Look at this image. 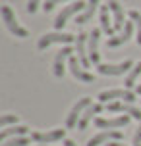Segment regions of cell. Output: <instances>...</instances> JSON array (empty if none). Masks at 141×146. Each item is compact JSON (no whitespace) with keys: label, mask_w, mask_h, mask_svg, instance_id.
Wrapping results in <instances>:
<instances>
[{"label":"cell","mask_w":141,"mask_h":146,"mask_svg":"<svg viewBox=\"0 0 141 146\" xmlns=\"http://www.w3.org/2000/svg\"><path fill=\"white\" fill-rule=\"evenodd\" d=\"M135 92L132 90H128V88H108V90H103L101 94H99V102L103 104H108V102H114V100H122V102L126 104H135Z\"/></svg>","instance_id":"6da1fadb"},{"label":"cell","mask_w":141,"mask_h":146,"mask_svg":"<svg viewBox=\"0 0 141 146\" xmlns=\"http://www.w3.org/2000/svg\"><path fill=\"white\" fill-rule=\"evenodd\" d=\"M85 8H87V2H83V0L72 2L70 6L62 8V12H60V14L56 15V19H54V29H56V31H62V29H64V25L68 23V19H70V17H74L75 14L79 15Z\"/></svg>","instance_id":"7a4b0ae2"},{"label":"cell","mask_w":141,"mask_h":146,"mask_svg":"<svg viewBox=\"0 0 141 146\" xmlns=\"http://www.w3.org/2000/svg\"><path fill=\"white\" fill-rule=\"evenodd\" d=\"M2 19H4L6 29L10 31L14 36H17V38H25V36H29L27 29L19 25L17 17H15V14H14V10H12L10 6H2Z\"/></svg>","instance_id":"3957f363"},{"label":"cell","mask_w":141,"mask_h":146,"mask_svg":"<svg viewBox=\"0 0 141 146\" xmlns=\"http://www.w3.org/2000/svg\"><path fill=\"white\" fill-rule=\"evenodd\" d=\"M91 104H93V100H91L89 96H83V98H79V100L72 106V110H70V113H68V117H66V129H74V127H77L79 117L83 115V111L89 108Z\"/></svg>","instance_id":"277c9868"},{"label":"cell","mask_w":141,"mask_h":146,"mask_svg":"<svg viewBox=\"0 0 141 146\" xmlns=\"http://www.w3.org/2000/svg\"><path fill=\"white\" fill-rule=\"evenodd\" d=\"M75 40L74 35H70V33H60V31H54V33H45V35L39 38L37 42V48L39 50H46L50 44H56V42H64L68 46V44H72Z\"/></svg>","instance_id":"5b68a950"},{"label":"cell","mask_w":141,"mask_h":146,"mask_svg":"<svg viewBox=\"0 0 141 146\" xmlns=\"http://www.w3.org/2000/svg\"><path fill=\"white\" fill-rule=\"evenodd\" d=\"M66 139V127L64 129H50V131H33L31 133V140L37 144H50V142H58V140Z\"/></svg>","instance_id":"8992f818"},{"label":"cell","mask_w":141,"mask_h":146,"mask_svg":"<svg viewBox=\"0 0 141 146\" xmlns=\"http://www.w3.org/2000/svg\"><path fill=\"white\" fill-rule=\"evenodd\" d=\"M130 119L132 115H118V117H95V127L97 129H104V131H110V129H122V127H126L130 123Z\"/></svg>","instance_id":"52a82bcc"},{"label":"cell","mask_w":141,"mask_h":146,"mask_svg":"<svg viewBox=\"0 0 141 146\" xmlns=\"http://www.w3.org/2000/svg\"><path fill=\"white\" fill-rule=\"evenodd\" d=\"M135 64L132 60H124V62H120V64H99L97 66V71L101 73V75H124V73H130V69L134 67Z\"/></svg>","instance_id":"ba28073f"},{"label":"cell","mask_w":141,"mask_h":146,"mask_svg":"<svg viewBox=\"0 0 141 146\" xmlns=\"http://www.w3.org/2000/svg\"><path fill=\"white\" fill-rule=\"evenodd\" d=\"M68 67H70V73L74 75V79H77L79 83H93L95 81V75L89 73L81 66V62H79L77 56H72V58L68 60Z\"/></svg>","instance_id":"9c48e42d"},{"label":"cell","mask_w":141,"mask_h":146,"mask_svg":"<svg viewBox=\"0 0 141 146\" xmlns=\"http://www.w3.org/2000/svg\"><path fill=\"white\" fill-rule=\"evenodd\" d=\"M74 48L68 44V46H64L62 50H58V54H56V58H54V64H52V71H54V77H58V79H62L64 77V73H66V60H70L72 56H74Z\"/></svg>","instance_id":"30bf717a"},{"label":"cell","mask_w":141,"mask_h":146,"mask_svg":"<svg viewBox=\"0 0 141 146\" xmlns=\"http://www.w3.org/2000/svg\"><path fill=\"white\" fill-rule=\"evenodd\" d=\"M134 31H135V23L134 21H126L124 25V29L116 33L114 36H110L108 40H106V46L108 48H116V46H122V44H126L132 36H134Z\"/></svg>","instance_id":"8fae6325"},{"label":"cell","mask_w":141,"mask_h":146,"mask_svg":"<svg viewBox=\"0 0 141 146\" xmlns=\"http://www.w3.org/2000/svg\"><path fill=\"white\" fill-rule=\"evenodd\" d=\"M122 131H118V129H110V131H101L97 133V135H93L89 140H87V144L85 146H101V144H108V142H112V140H122Z\"/></svg>","instance_id":"7c38bea8"},{"label":"cell","mask_w":141,"mask_h":146,"mask_svg":"<svg viewBox=\"0 0 141 146\" xmlns=\"http://www.w3.org/2000/svg\"><path fill=\"white\" fill-rule=\"evenodd\" d=\"M87 40H89V33H79L75 36V52H77V58L85 69L93 66L89 60V52H87Z\"/></svg>","instance_id":"4fadbf2b"},{"label":"cell","mask_w":141,"mask_h":146,"mask_svg":"<svg viewBox=\"0 0 141 146\" xmlns=\"http://www.w3.org/2000/svg\"><path fill=\"white\" fill-rule=\"evenodd\" d=\"M106 111H122V113H128V115H132L134 119L141 121V110L134 104H126V102H118V100H114V102H108L106 104Z\"/></svg>","instance_id":"5bb4252c"},{"label":"cell","mask_w":141,"mask_h":146,"mask_svg":"<svg viewBox=\"0 0 141 146\" xmlns=\"http://www.w3.org/2000/svg\"><path fill=\"white\" fill-rule=\"evenodd\" d=\"M99 40H101V29H93L89 31V40H87V52H89V60L91 64L99 66L101 56H99Z\"/></svg>","instance_id":"9a60e30c"},{"label":"cell","mask_w":141,"mask_h":146,"mask_svg":"<svg viewBox=\"0 0 141 146\" xmlns=\"http://www.w3.org/2000/svg\"><path fill=\"white\" fill-rule=\"evenodd\" d=\"M108 10H110L112 14V23H114V29L116 31H122L124 29V25H126V21H124V8H122V4H120L118 0H108Z\"/></svg>","instance_id":"2e32d148"},{"label":"cell","mask_w":141,"mask_h":146,"mask_svg":"<svg viewBox=\"0 0 141 146\" xmlns=\"http://www.w3.org/2000/svg\"><path fill=\"white\" fill-rule=\"evenodd\" d=\"M103 108H104L103 102H93L89 108L83 111V115L79 117L77 129H79V131H85V129H87V125H89V121L93 119V117H97V113H101V111H103Z\"/></svg>","instance_id":"e0dca14e"},{"label":"cell","mask_w":141,"mask_h":146,"mask_svg":"<svg viewBox=\"0 0 141 146\" xmlns=\"http://www.w3.org/2000/svg\"><path fill=\"white\" fill-rule=\"evenodd\" d=\"M27 133H29V127H25V125H12V127L0 131V142H6L8 139H15V137H27Z\"/></svg>","instance_id":"ac0fdd59"},{"label":"cell","mask_w":141,"mask_h":146,"mask_svg":"<svg viewBox=\"0 0 141 146\" xmlns=\"http://www.w3.org/2000/svg\"><path fill=\"white\" fill-rule=\"evenodd\" d=\"M108 14H110L108 6H101V31L106 36H114L116 29H114V23H110V15Z\"/></svg>","instance_id":"d6986e66"},{"label":"cell","mask_w":141,"mask_h":146,"mask_svg":"<svg viewBox=\"0 0 141 146\" xmlns=\"http://www.w3.org/2000/svg\"><path fill=\"white\" fill-rule=\"evenodd\" d=\"M101 4V0H87V8L83 10L81 14L77 15V19H75V23H79V25H83V23H87L95 15V12H97V8H101L99 6Z\"/></svg>","instance_id":"ffe728a7"},{"label":"cell","mask_w":141,"mask_h":146,"mask_svg":"<svg viewBox=\"0 0 141 146\" xmlns=\"http://www.w3.org/2000/svg\"><path fill=\"white\" fill-rule=\"evenodd\" d=\"M139 75H141V62H137L132 69H130V73L126 75V79H124V87L130 90L132 87H135V81L139 79Z\"/></svg>","instance_id":"44dd1931"},{"label":"cell","mask_w":141,"mask_h":146,"mask_svg":"<svg viewBox=\"0 0 141 146\" xmlns=\"http://www.w3.org/2000/svg\"><path fill=\"white\" fill-rule=\"evenodd\" d=\"M128 15H130V19L135 23V31H137V33H135V42L141 46V12L139 10H130Z\"/></svg>","instance_id":"7402d4cb"},{"label":"cell","mask_w":141,"mask_h":146,"mask_svg":"<svg viewBox=\"0 0 141 146\" xmlns=\"http://www.w3.org/2000/svg\"><path fill=\"white\" fill-rule=\"evenodd\" d=\"M12 125H17V115H14V113H4V115L0 117V129H8Z\"/></svg>","instance_id":"603a6c76"},{"label":"cell","mask_w":141,"mask_h":146,"mask_svg":"<svg viewBox=\"0 0 141 146\" xmlns=\"http://www.w3.org/2000/svg\"><path fill=\"white\" fill-rule=\"evenodd\" d=\"M31 142V137H15V139H8L2 142V146H27Z\"/></svg>","instance_id":"cb8c5ba5"},{"label":"cell","mask_w":141,"mask_h":146,"mask_svg":"<svg viewBox=\"0 0 141 146\" xmlns=\"http://www.w3.org/2000/svg\"><path fill=\"white\" fill-rule=\"evenodd\" d=\"M39 4H41V0H27V12L29 14H35L39 10Z\"/></svg>","instance_id":"d4e9b609"},{"label":"cell","mask_w":141,"mask_h":146,"mask_svg":"<svg viewBox=\"0 0 141 146\" xmlns=\"http://www.w3.org/2000/svg\"><path fill=\"white\" fill-rule=\"evenodd\" d=\"M132 144H134V146H141V121H139V127H137V129H135V133H134Z\"/></svg>","instance_id":"484cf974"},{"label":"cell","mask_w":141,"mask_h":146,"mask_svg":"<svg viewBox=\"0 0 141 146\" xmlns=\"http://www.w3.org/2000/svg\"><path fill=\"white\" fill-rule=\"evenodd\" d=\"M60 2H64V0H45V4H43V10H45V12H50L52 8L56 6V4H60Z\"/></svg>","instance_id":"4316f807"},{"label":"cell","mask_w":141,"mask_h":146,"mask_svg":"<svg viewBox=\"0 0 141 146\" xmlns=\"http://www.w3.org/2000/svg\"><path fill=\"white\" fill-rule=\"evenodd\" d=\"M106 146H128V144H124L122 140H112V142H108Z\"/></svg>","instance_id":"83f0119b"},{"label":"cell","mask_w":141,"mask_h":146,"mask_svg":"<svg viewBox=\"0 0 141 146\" xmlns=\"http://www.w3.org/2000/svg\"><path fill=\"white\" fill-rule=\"evenodd\" d=\"M62 142H64V146H77V144H75V142H74L72 139H64Z\"/></svg>","instance_id":"f1b7e54d"},{"label":"cell","mask_w":141,"mask_h":146,"mask_svg":"<svg viewBox=\"0 0 141 146\" xmlns=\"http://www.w3.org/2000/svg\"><path fill=\"white\" fill-rule=\"evenodd\" d=\"M135 94H137V96L141 94V85H137V87H135Z\"/></svg>","instance_id":"f546056e"},{"label":"cell","mask_w":141,"mask_h":146,"mask_svg":"<svg viewBox=\"0 0 141 146\" xmlns=\"http://www.w3.org/2000/svg\"><path fill=\"white\" fill-rule=\"evenodd\" d=\"M37 146H48V144H37Z\"/></svg>","instance_id":"4dcf8cb0"}]
</instances>
